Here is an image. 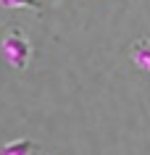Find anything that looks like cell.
Listing matches in <instances>:
<instances>
[{
	"mask_svg": "<svg viewBox=\"0 0 150 155\" xmlns=\"http://www.w3.org/2000/svg\"><path fill=\"white\" fill-rule=\"evenodd\" d=\"M3 58H5V63L11 66V68H16V71H21V68H26L29 66V58H32V45H29V40H26V34L18 29V26H11L8 32H5V37H3Z\"/></svg>",
	"mask_w": 150,
	"mask_h": 155,
	"instance_id": "6da1fadb",
	"label": "cell"
},
{
	"mask_svg": "<svg viewBox=\"0 0 150 155\" xmlns=\"http://www.w3.org/2000/svg\"><path fill=\"white\" fill-rule=\"evenodd\" d=\"M129 55H132L137 68L150 71V40H134L132 48H129Z\"/></svg>",
	"mask_w": 150,
	"mask_h": 155,
	"instance_id": "7a4b0ae2",
	"label": "cell"
},
{
	"mask_svg": "<svg viewBox=\"0 0 150 155\" xmlns=\"http://www.w3.org/2000/svg\"><path fill=\"white\" fill-rule=\"evenodd\" d=\"M34 150H37V145L32 139H13L0 147V155H32Z\"/></svg>",
	"mask_w": 150,
	"mask_h": 155,
	"instance_id": "3957f363",
	"label": "cell"
},
{
	"mask_svg": "<svg viewBox=\"0 0 150 155\" xmlns=\"http://www.w3.org/2000/svg\"><path fill=\"white\" fill-rule=\"evenodd\" d=\"M3 8H26L34 13H42V3L40 0H0Z\"/></svg>",
	"mask_w": 150,
	"mask_h": 155,
	"instance_id": "277c9868",
	"label": "cell"
}]
</instances>
